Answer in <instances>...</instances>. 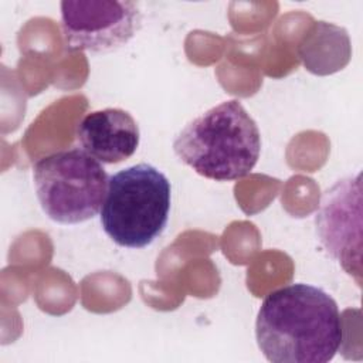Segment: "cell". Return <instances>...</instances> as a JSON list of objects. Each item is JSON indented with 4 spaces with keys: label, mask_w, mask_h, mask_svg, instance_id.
<instances>
[{
    "label": "cell",
    "mask_w": 363,
    "mask_h": 363,
    "mask_svg": "<svg viewBox=\"0 0 363 363\" xmlns=\"http://www.w3.org/2000/svg\"><path fill=\"white\" fill-rule=\"evenodd\" d=\"M320 244L346 274L360 285L362 275V182L360 173L337 180L329 187L315 214Z\"/></svg>",
    "instance_id": "6"
},
{
    "label": "cell",
    "mask_w": 363,
    "mask_h": 363,
    "mask_svg": "<svg viewBox=\"0 0 363 363\" xmlns=\"http://www.w3.org/2000/svg\"><path fill=\"white\" fill-rule=\"evenodd\" d=\"M255 337L272 363H326L335 357L343 326L336 301L308 284H289L262 301Z\"/></svg>",
    "instance_id": "1"
},
{
    "label": "cell",
    "mask_w": 363,
    "mask_h": 363,
    "mask_svg": "<svg viewBox=\"0 0 363 363\" xmlns=\"http://www.w3.org/2000/svg\"><path fill=\"white\" fill-rule=\"evenodd\" d=\"M75 136L82 150L106 164L129 159L140 140L138 122L121 108H105L86 113L78 122Z\"/></svg>",
    "instance_id": "7"
},
{
    "label": "cell",
    "mask_w": 363,
    "mask_h": 363,
    "mask_svg": "<svg viewBox=\"0 0 363 363\" xmlns=\"http://www.w3.org/2000/svg\"><path fill=\"white\" fill-rule=\"evenodd\" d=\"M174 155L197 174L231 182L251 173L261 153V133L237 99L191 119L173 140Z\"/></svg>",
    "instance_id": "2"
},
{
    "label": "cell",
    "mask_w": 363,
    "mask_h": 363,
    "mask_svg": "<svg viewBox=\"0 0 363 363\" xmlns=\"http://www.w3.org/2000/svg\"><path fill=\"white\" fill-rule=\"evenodd\" d=\"M33 180L48 218L60 224H78L101 211L109 176L101 162L75 147L38 159L33 166Z\"/></svg>",
    "instance_id": "4"
},
{
    "label": "cell",
    "mask_w": 363,
    "mask_h": 363,
    "mask_svg": "<svg viewBox=\"0 0 363 363\" xmlns=\"http://www.w3.org/2000/svg\"><path fill=\"white\" fill-rule=\"evenodd\" d=\"M170 206L169 179L155 166L138 163L109 177L101 224L118 245L145 248L164 231Z\"/></svg>",
    "instance_id": "3"
},
{
    "label": "cell",
    "mask_w": 363,
    "mask_h": 363,
    "mask_svg": "<svg viewBox=\"0 0 363 363\" xmlns=\"http://www.w3.org/2000/svg\"><path fill=\"white\" fill-rule=\"evenodd\" d=\"M60 7L61 31L69 51H115L125 45L142 24V11L135 1L64 0Z\"/></svg>",
    "instance_id": "5"
}]
</instances>
